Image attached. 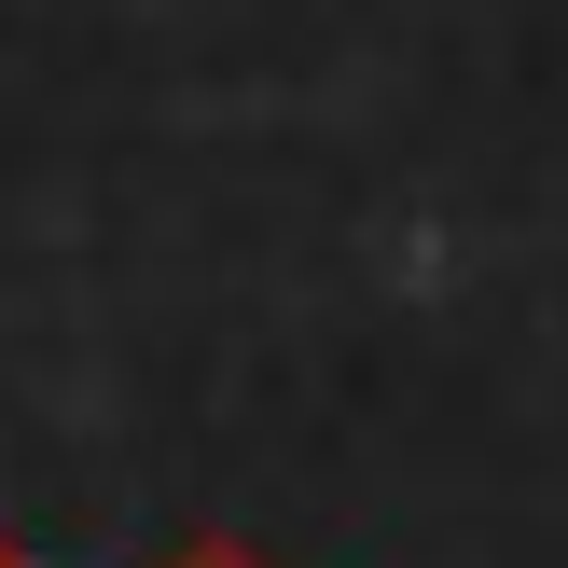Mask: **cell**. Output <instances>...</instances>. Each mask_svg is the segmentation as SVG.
<instances>
[{"instance_id":"6da1fadb","label":"cell","mask_w":568,"mask_h":568,"mask_svg":"<svg viewBox=\"0 0 568 568\" xmlns=\"http://www.w3.org/2000/svg\"><path fill=\"white\" fill-rule=\"evenodd\" d=\"M166 568H264V555H250V541H222V527H194V541L166 555Z\"/></svg>"},{"instance_id":"7a4b0ae2","label":"cell","mask_w":568,"mask_h":568,"mask_svg":"<svg viewBox=\"0 0 568 568\" xmlns=\"http://www.w3.org/2000/svg\"><path fill=\"white\" fill-rule=\"evenodd\" d=\"M0 568H42V555H14V541H0Z\"/></svg>"}]
</instances>
